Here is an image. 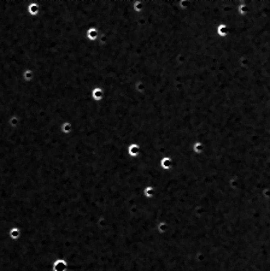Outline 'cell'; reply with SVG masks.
<instances>
[{"label": "cell", "instance_id": "1", "mask_svg": "<svg viewBox=\"0 0 270 271\" xmlns=\"http://www.w3.org/2000/svg\"><path fill=\"white\" fill-rule=\"evenodd\" d=\"M92 97H93L94 100H101L104 98V90L101 88H99V87L94 88L93 92H92Z\"/></svg>", "mask_w": 270, "mask_h": 271}, {"label": "cell", "instance_id": "2", "mask_svg": "<svg viewBox=\"0 0 270 271\" xmlns=\"http://www.w3.org/2000/svg\"><path fill=\"white\" fill-rule=\"evenodd\" d=\"M28 12H29V15H31V16H36V15L39 13V5L35 4V3L30 4V5L28 6Z\"/></svg>", "mask_w": 270, "mask_h": 271}, {"label": "cell", "instance_id": "3", "mask_svg": "<svg viewBox=\"0 0 270 271\" xmlns=\"http://www.w3.org/2000/svg\"><path fill=\"white\" fill-rule=\"evenodd\" d=\"M97 36H98V30L95 28H91L87 30V38L89 40H95Z\"/></svg>", "mask_w": 270, "mask_h": 271}, {"label": "cell", "instance_id": "4", "mask_svg": "<svg viewBox=\"0 0 270 271\" xmlns=\"http://www.w3.org/2000/svg\"><path fill=\"white\" fill-rule=\"evenodd\" d=\"M66 264L64 260H57L55 264V271H65Z\"/></svg>", "mask_w": 270, "mask_h": 271}, {"label": "cell", "instance_id": "5", "mask_svg": "<svg viewBox=\"0 0 270 271\" xmlns=\"http://www.w3.org/2000/svg\"><path fill=\"white\" fill-rule=\"evenodd\" d=\"M33 76H34V72H33L30 69H27V70L23 72V78H24L25 81H30V80L33 78Z\"/></svg>", "mask_w": 270, "mask_h": 271}, {"label": "cell", "instance_id": "6", "mask_svg": "<svg viewBox=\"0 0 270 271\" xmlns=\"http://www.w3.org/2000/svg\"><path fill=\"white\" fill-rule=\"evenodd\" d=\"M62 129H63V132H64L65 134L70 133V130H71V124H70V123H68V122L63 123V125H62Z\"/></svg>", "mask_w": 270, "mask_h": 271}, {"label": "cell", "instance_id": "7", "mask_svg": "<svg viewBox=\"0 0 270 271\" xmlns=\"http://www.w3.org/2000/svg\"><path fill=\"white\" fill-rule=\"evenodd\" d=\"M10 235L13 238V239H16V238H18L20 236V229H17V228H13L11 231H10Z\"/></svg>", "mask_w": 270, "mask_h": 271}, {"label": "cell", "instance_id": "8", "mask_svg": "<svg viewBox=\"0 0 270 271\" xmlns=\"http://www.w3.org/2000/svg\"><path fill=\"white\" fill-rule=\"evenodd\" d=\"M10 122H11V123H12V125L15 126V125H16L17 123H18V118H17L16 116H13V117H12V118L10 119Z\"/></svg>", "mask_w": 270, "mask_h": 271}]
</instances>
